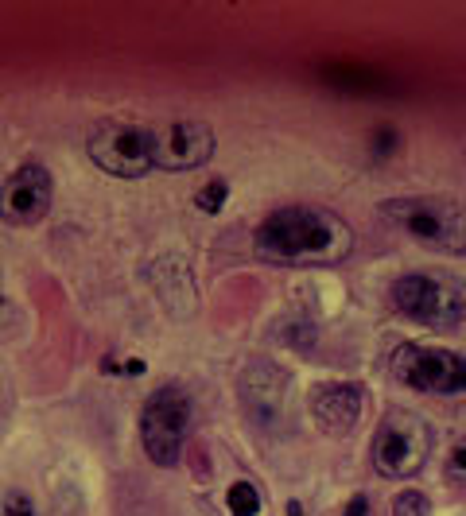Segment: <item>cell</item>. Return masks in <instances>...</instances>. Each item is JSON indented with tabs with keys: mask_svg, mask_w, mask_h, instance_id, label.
I'll return each mask as SVG.
<instances>
[{
	"mask_svg": "<svg viewBox=\"0 0 466 516\" xmlns=\"http://www.w3.org/2000/svg\"><path fill=\"white\" fill-rule=\"evenodd\" d=\"M381 218L389 226H397L404 237L451 253V257H466V206L451 202V198H389L381 202Z\"/></svg>",
	"mask_w": 466,
	"mask_h": 516,
	"instance_id": "cell-2",
	"label": "cell"
},
{
	"mask_svg": "<svg viewBox=\"0 0 466 516\" xmlns=\"http://www.w3.org/2000/svg\"><path fill=\"white\" fill-rule=\"evenodd\" d=\"M226 183L222 179H214V183H206V191H199L195 194V202H199V210L202 214H218L222 210V202H226Z\"/></svg>",
	"mask_w": 466,
	"mask_h": 516,
	"instance_id": "cell-14",
	"label": "cell"
},
{
	"mask_svg": "<svg viewBox=\"0 0 466 516\" xmlns=\"http://www.w3.org/2000/svg\"><path fill=\"white\" fill-rule=\"evenodd\" d=\"M393 377L416 392L455 396V392H466V361L435 346H400L393 354Z\"/></svg>",
	"mask_w": 466,
	"mask_h": 516,
	"instance_id": "cell-7",
	"label": "cell"
},
{
	"mask_svg": "<svg viewBox=\"0 0 466 516\" xmlns=\"http://www.w3.org/2000/svg\"><path fill=\"white\" fill-rule=\"evenodd\" d=\"M288 516H303V505H296V501H292V505H288Z\"/></svg>",
	"mask_w": 466,
	"mask_h": 516,
	"instance_id": "cell-18",
	"label": "cell"
},
{
	"mask_svg": "<svg viewBox=\"0 0 466 516\" xmlns=\"http://www.w3.org/2000/svg\"><path fill=\"white\" fill-rule=\"evenodd\" d=\"M257 253L280 264H338L350 257L354 233L350 226L319 206H284L272 210L253 233Z\"/></svg>",
	"mask_w": 466,
	"mask_h": 516,
	"instance_id": "cell-1",
	"label": "cell"
},
{
	"mask_svg": "<svg viewBox=\"0 0 466 516\" xmlns=\"http://www.w3.org/2000/svg\"><path fill=\"white\" fill-rule=\"evenodd\" d=\"M432 454V427L412 412H389L373 435V466L381 478H412Z\"/></svg>",
	"mask_w": 466,
	"mask_h": 516,
	"instance_id": "cell-4",
	"label": "cell"
},
{
	"mask_svg": "<svg viewBox=\"0 0 466 516\" xmlns=\"http://www.w3.org/2000/svg\"><path fill=\"white\" fill-rule=\"evenodd\" d=\"M152 129V167L191 171L214 156V132L206 121H164Z\"/></svg>",
	"mask_w": 466,
	"mask_h": 516,
	"instance_id": "cell-8",
	"label": "cell"
},
{
	"mask_svg": "<svg viewBox=\"0 0 466 516\" xmlns=\"http://www.w3.org/2000/svg\"><path fill=\"white\" fill-rule=\"evenodd\" d=\"M323 78L331 86H338L342 94H381L385 90V78L366 70V66H327Z\"/></svg>",
	"mask_w": 466,
	"mask_h": 516,
	"instance_id": "cell-11",
	"label": "cell"
},
{
	"mask_svg": "<svg viewBox=\"0 0 466 516\" xmlns=\"http://www.w3.org/2000/svg\"><path fill=\"white\" fill-rule=\"evenodd\" d=\"M307 408H311V420L319 423L323 431L346 435L362 420L366 392L358 385H346V381H327V385H315L307 392Z\"/></svg>",
	"mask_w": 466,
	"mask_h": 516,
	"instance_id": "cell-10",
	"label": "cell"
},
{
	"mask_svg": "<svg viewBox=\"0 0 466 516\" xmlns=\"http://www.w3.org/2000/svg\"><path fill=\"white\" fill-rule=\"evenodd\" d=\"M342 516H369V501H366V497H354V501L346 505V513H342Z\"/></svg>",
	"mask_w": 466,
	"mask_h": 516,
	"instance_id": "cell-17",
	"label": "cell"
},
{
	"mask_svg": "<svg viewBox=\"0 0 466 516\" xmlns=\"http://www.w3.org/2000/svg\"><path fill=\"white\" fill-rule=\"evenodd\" d=\"M226 505H230L233 516H257L261 513V493L249 482H237L230 485V493H226Z\"/></svg>",
	"mask_w": 466,
	"mask_h": 516,
	"instance_id": "cell-12",
	"label": "cell"
},
{
	"mask_svg": "<svg viewBox=\"0 0 466 516\" xmlns=\"http://www.w3.org/2000/svg\"><path fill=\"white\" fill-rule=\"evenodd\" d=\"M393 303L404 319L447 330L466 319V284L439 272H408L393 284Z\"/></svg>",
	"mask_w": 466,
	"mask_h": 516,
	"instance_id": "cell-3",
	"label": "cell"
},
{
	"mask_svg": "<svg viewBox=\"0 0 466 516\" xmlns=\"http://www.w3.org/2000/svg\"><path fill=\"white\" fill-rule=\"evenodd\" d=\"M447 482L466 489V439H459L447 454Z\"/></svg>",
	"mask_w": 466,
	"mask_h": 516,
	"instance_id": "cell-15",
	"label": "cell"
},
{
	"mask_svg": "<svg viewBox=\"0 0 466 516\" xmlns=\"http://www.w3.org/2000/svg\"><path fill=\"white\" fill-rule=\"evenodd\" d=\"M86 152L105 175L140 179L152 171V129L136 121H98L86 136Z\"/></svg>",
	"mask_w": 466,
	"mask_h": 516,
	"instance_id": "cell-6",
	"label": "cell"
},
{
	"mask_svg": "<svg viewBox=\"0 0 466 516\" xmlns=\"http://www.w3.org/2000/svg\"><path fill=\"white\" fill-rule=\"evenodd\" d=\"M51 194V171L39 163H24L0 183V218L8 226H39L51 210Z\"/></svg>",
	"mask_w": 466,
	"mask_h": 516,
	"instance_id": "cell-9",
	"label": "cell"
},
{
	"mask_svg": "<svg viewBox=\"0 0 466 516\" xmlns=\"http://www.w3.org/2000/svg\"><path fill=\"white\" fill-rule=\"evenodd\" d=\"M8 516H32V505H28V497H8Z\"/></svg>",
	"mask_w": 466,
	"mask_h": 516,
	"instance_id": "cell-16",
	"label": "cell"
},
{
	"mask_svg": "<svg viewBox=\"0 0 466 516\" xmlns=\"http://www.w3.org/2000/svg\"><path fill=\"white\" fill-rule=\"evenodd\" d=\"M187 427H191V400H187L183 388L164 385L144 400L140 439H144V451L156 466H175L179 462Z\"/></svg>",
	"mask_w": 466,
	"mask_h": 516,
	"instance_id": "cell-5",
	"label": "cell"
},
{
	"mask_svg": "<svg viewBox=\"0 0 466 516\" xmlns=\"http://www.w3.org/2000/svg\"><path fill=\"white\" fill-rule=\"evenodd\" d=\"M393 516H432V501L420 489H404L393 501Z\"/></svg>",
	"mask_w": 466,
	"mask_h": 516,
	"instance_id": "cell-13",
	"label": "cell"
}]
</instances>
